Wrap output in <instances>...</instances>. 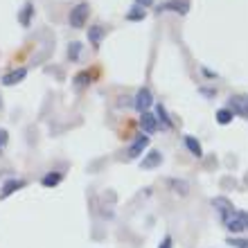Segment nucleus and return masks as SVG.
Instances as JSON below:
<instances>
[{
	"label": "nucleus",
	"mask_w": 248,
	"mask_h": 248,
	"mask_svg": "<svg viewBox=\"0 0 248 248\" xmlns=\"http://www.w3.org/2000/svg\"><path fill=\"white\" fill-rule=\"evenodd\" d=\"M88 14H91L88 2H79V5L72 7L70 14H68V23H70L72 30H81L86 25V20H88Z\"/></svg>",
	"instance_id": "obj_1"
},
{
	"label": "nucleus",
	"mask_w": 248,
	"mask_h": 248,
	"mask_svg": "<svg viewBox=\"0 0 248 248\" xmlns=\"http://www.w3.org/2000/svg\"><path fill=\"white\" fill-rule=\"evenodd\" d=\"M154 104H156V102H154V95H151V88L149 86H142V88L136 93V97H133V108H136L138 113H147Z\"/></svg>",
	"instance_id": "obj_2"
},
{
	"label": "nucleus",
	"mask_w": 248,
	"mask_h": 248,
	"mask_svg": "<svg viewBox=\"0 0 248 248\" xmlns=\"http://www.w3.org/2000/svg\"><path fill=\"white\" fill-rule=\"evenodd\" d=\"M149 144H151V138L147 136V133H140V136H136V140L129 144V151H126L129 160H138L140 156H144V151L149 149Z\"/></svg>",
	"instance_id": "obj_3"
},
{
	"label": "nucleus",
	"mask_w": 248,
	"mask_h": 248,
	"mask_svg": "<svg viewBox=\"0 0 248 248\" xmlns=\"http://www.w3.org/2000/svg\"><path fill=\"white\" fill-rule=\"evenodd\" d=\"M210 203H212V208L217 210V215H219L221 223L228 221L230 217L235 215V205H232V201H230V199H226V196H215Z\"/></svg>",
	"instance_id": "obj_4"
},
{
	"label": "nucleus",
	"mask_w": 248,
	"mask_h": 248,
	"mask_svg": "<svg viewBox=\"0 0 248 248\" xmlns=\"http://www.w3.org/2000/svg\"><path fill=\"white\" fill-rule=\"evenodd\" d=\"M160 163H163V151L149 149L140 158V170H156V167H160Z\"/></svg>",
	"instance_id": "obj_5"
},
{
	"label": "nucleus",
	"mask_w": 248,
	"mask_h": 248,
	"mask_svg": "<svg viewBox=\"0 0 248 248\" xmlns=\"http://www.w3.org/2000/svg\"><path fill=\"white\" fill-rule=\"evenodd\" d=\"M25 185H27L25 178H16V176L7 178L5 183H2V187H0V201H2V199H7V196H12L14 192H18V189H23Z\"/></svg>",
	"instance_id": "obj_6"
},
{
	"label": "nucleus",
	"mask_w": 248,
	"mask_h": 248,
	"mask_svg": "<svg viewBox=\"0 0 248 248\" xmlns=\"http://www.w3.org/2000/svg\"><path fill=\"white\" fill-rule=\"evenodd\" d=\"M228 108L235 113V115L248 118V97H244V95H232V97L228 99Z\"/></svg>",
	"instance_id": "obj_7"
},
{
	"label": "nucleus",
	"mask_w": 248,
	"mask_h": 248,
	"mask_svg": "<svg viewBox=\"0 0 248 248\" xmlns=\"http://www.w3.org/2000/svg\"><path fill=\"white\" fill-rule=\"evenodd\" d=\"M158 12H176L185 16L189 12V0H167L163 5H158Z\"/></svg>",
	"instance_id": "obj_8"
},
{
	"label": "nucleus",
	"mask_w": 248,
	"mask_h": 248,
	"mask_svg": "<svg viewBox=\"0 0 248 248\" xmlns=\"http://www.w3.org/2000/svg\"><path fill=\"white\" fill-rule=\"evenodd\" d=\"M27 77V68H14V70H9V72H5L2 75V79H0V84L2 86H16V84H20L23 79Z\"/></svg>",
	"instance_id": "obj_9"
},
{
	"label": "nucleus",
	"mask_w": 248,
	"mask_h": 248,
	"mask_svg": "<svg viewBox=\"0 0 248 248\" xmlns=\"http://www.w3.org/2000/svg\"><path fill=\"white\" fill-rule=\"evenodd\" d=\"M140 129H142V133H147V136H154L160 126H158V120L154 113H140Z\"/></svg>",
	"instance_id": "obj_10"
},
{
	"label": "nucleus",
	"mask_w": 248,
	"mask_h": 248,
	"mask_svg": "<svg viewBox=\"0 0 248 248\" xmlns=\"http://www.w3.org/2000/svg\"><path fill=\"white\" fill-rule=\"evenodd\" d=\"M156 120H158V126L163 131H170L174 129V120L170 118V113H167V108H165V104H160V102H156Z\"/></svg>",
	"instance_id": "obj_11"
},
{
	"label": "nucleus",
	"mask_w": 248,
	"mask_h": 248,
	"mask_svg": "<svg viewBox=\"0 0 248 248\" xmlns=\"http://www.w3.org/2000/svg\"><path fill=\"white\" fill-rule=\"evenodd\" d=\"M63 171H59V170H52V171H46L43 174V178H41V185L43 187H57V185L63 181Z\"/></svg>",
	"instance_id": "obj_12"
},
{
	"label": "nucleus",
	"mask_w": 248,
	"mask_h": 248,
	"mask_svg": "<svg viewBox=\"0 0 248 248\" xmlns=\"http://www.w3.org/2000/svg\"><path fill=\"white\" fill-rule=\"evenodd\" d=\"M167 185H170V189L178 196H187L189 194V183L185 181V178H167Z\"/></svg>",
	"instance_id": "obj_13"
},
{
	"label": "nucleus",
	"mask_w": 248,
	"mask_h": 248,
	"mask_svg": "<svg viewBox=\"0 0 248 248\" xmlns=\"http://www.w3.org/2000/svg\"><path fill=\"white\" fill-rule=\"evenodd\" d=\"M183 144H185V149H187L194 158H203V147H201V142H199V138L183 136Z\"/></svg>",
	"instance_id": "obj_14"
},
{
	"label": "nucleus",
	"mask_w": 248,
	"mask_h": 248,
	"mask_svg": "<svg viewBox=\"0 0 248 248\" xmlns=\"http://www.w3.org/2000/svg\"><path fill=\"white\" fill-rule=\"evenodd\" d=\"M104 34H106V30L102 25H93V27H88V41H91V46L97 50L99 46H102V39H104Z\"/></svg>",
	"instance_id": "obj_15"
},
{
	"label": "nucleus",
	"mask_w": 248,
	"mask_h": 248,
	"mask_svg": "<svg viewBox=\"0 0 248 248\" xmlns=\"http://www.w3.org/2000/svg\"><path fill=\"white\" fill-rule=\"evenodd\" d=\"M223 226H226V230H228V232H232V235H239V232H244V230H246L244 221L237 217V210H235V215L230 217L228 221H223Z\"/></svg>",
	"instance_id": "obj_16"
},
{
	"label": "nucleus",
	"mask_w": 248,
	"mask_h": 248,
	"mask_svg": "<svg viewBox=\"0 0 248 248\" xmlns=\"http://www.w3.org/2000/svg\"><path fill=\"white\" fill-rule=\"evenodd\" d=\"M32 18H34V5L32 2H25L23 9H20V14H18V23L23 27H30L32 25Z\"/></svg>",
	"instance_id": "obj_17"
},
{
	"label": "nucleus",
	"mask_w": 248,
	"mask_h": 248,
	"mask_svg": "<svg viewBox=\"0 0 248 248\" xmlns=\"http://www.w3.org/2000/svg\"><path fill=\"white\" fill-rule=\"evenodd\" d=\"M215 120H217V124H221V126H228V124L235 120V113H232L228 106H226V108H219V111H217Z\"/></svg>",
	"instance_id": "obj_18"
},
{
	"label": "nucleus",
	"mask_w": 248,
	"mask_h": 248,
	"mask_svg": "<svg viewBox=\"0 0 248 248\" xmlns=\"http://www.w3.org/2000/svg\"><path fill=\"white\" fill-rule=\"evenodd\" d=\"M144 16H147V12H144L142 7H133V9H129L126 12V20H131V23H138V20H144Z\"/></svg>",
	"instance_id": "obj_19"
},
{
	"label": "nucleus",
	"mask_w": 248,
	"mask_h": 248,
	"mask_svg": "<svg viewBox=\"0 0 248 248\" xmlns=\"http://www.w3.org/2000/svg\"><path fill=\"white\" fill-rule=\"evenodd\" d=\"M79 54H81V43H79V41H72L70 46H68V59H70V61H77Z\"/></svg>",
	"instance_id": "obj_20"
},
{
	"label": "nucleus",
	"mask_w": 248,
	"mask_h": 248,
	"mask_svg": "<svg viewBox=\"0 0 248 248\" xmlns=\"http://www.w3.org/2000/svg\"><path fill=\"white\" fill-rule=\"evenodd\" d=\"M88 81H91V75L88 72H79V75H75V86L77 88H84V86H88Z\"/></svg>",
	"instance_id": "obj_21"
},
{
	"label": "nucleus",
	"mask_w": 248,
	"mask_h": 248,
	"mask_svg": "<svg viewBox=\"0 0 248 248\" xmlns=\"http://www.w3.org/2000/svg\"><path fill=\"white\" fill-rule=\"evenodd\" d=\"M226 244L232 248H248V239H244V237H228Z\"/></svg>",
	"instance_id": "obj_22"
},
{
	"label": "nucleus",
	"mask_w": 248,
	"mask_h": 248,
	"mask_svg": "<svg viewBox=\"0 0 248 248\" xmlns=\"http://www.w3.org/2000/svg\"><path fill=\"white\" fill-rule=\"evenodd\" d=\"M7 142H9V131H7V129H0V154L5 151Z\"/></svg>",
	"instance_id": "obj_23"
},
{
	"label": "nucleus",
	"mask_w": 248,
	"mask_h": 248,
	"mask_svg": "<svg viewBox=\"0 0 248 248\" xmlns=\"http://www.w3.org/2000/svg\"><path fill=\"white\" fill-rule=\"evenodd\" d=\"M158 248H174V239H171V235H165L163 239H160V244H158Z\"/></svg>",
	"instance_id": "obj_24"
},
{
	"label": "nucleus",
	"mask_w": 248,
	"mask_h": 248,
	"mask_svg": "<svg viewBox=\"0 0 248 248\" xmlns=\"http://www.w3.org/2000/svg\"><path fill=\"white\" fill-rule=\"evenodd\" d=\"M201 72H203V75H205V77H208V79H217V77H219L217 72H212V70H210V68H205V65H203V68H201Z\"/></svg>",
	"instance_id": "obj_25"
},
{
	"label": "nucleus",
	"mask_w": 248,
	"mask_h": 248,
	"mask_svg": "<svg viewBox=\"0 0 248 248\" xmlns=\"http://www.w3.org/2000/svg\"><path fill=\"white\" fill-rule=\"evenodd\" d=\"M237 217L244 221V226H246V230H248V212H244V210H237Z\"/></svg>",
	"instance_id": "obj_26"
},
{
	"label": "nucleus",
	"mask_w": 248,
	"mask_h": 248,
	"mask_svg": "<svg viewBox=\"0 0 248 248\" xmlns=\"http://www.w3.org/2000/svg\"><path fill=\"white\" fill-rule=\"evenodd\" d=\"M136 5H138V7H142V9H147V7L154 5V0H136Z\"/></svg>",
	"instance_id": "obj_27"
},
{
	"label": "nucleus",
	"mask_w": 248,
	"mask_h": 248,
	"mask_svg": "<svg viewBox=\"0 0 248 248\" xmlns=\"http://www.w3.org/2000/svg\"><path fill=\"white\" fill-rule=\"evenodd\" d=\"M201 93L205 97H217V91H212V88H201Z\"/></svg>",
	"instance_id": "obj_28"
},
{
	"label": "nucleus",
	"mask_w": 248,
	"mask_h": 248,
	"mask_svg": "<svg viewBox=\"0 0 248 248\" xmlns=\"http://www.w3.org/2000/svg\"><path fill=\"white\" fill-rule=\"evenodd\" d=\"M0 108H2V99H0Z\"/></svg>",
	"instance_id": "obj_29"
}]
</instances>
